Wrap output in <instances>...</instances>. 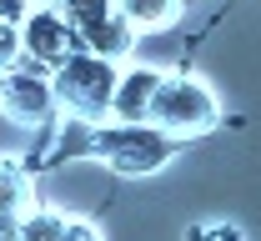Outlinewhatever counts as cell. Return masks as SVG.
Instances as JSON below:
<instances>
[{
	"instance_id": "6da1fadb",
	"label": "cell",
	"mask_w": 261,
	"mask_h": 241,
	"mask_svg": "<svg viewBox=\"0 0 261 241\" xmlns=\"http://www.w3.org/2000/svg\"><path fill=\"white\" fill-rule=\"evenodd\" d=\"M50 81H56V105H61L70 121H81V126H100V121H111L116 86H121V70H116L111 56L81 45L75 56H65L61 66L50 70Z\"/></svg>"
},
{
	"instance_id": "7a4b0ae2",
	"label": "cell",
	"mask_w": 261,
	"mask_h": 241,
	"mask_svg": "<svg viewBox=\"0 0 261 241\" xmlns=\"http://www.w3.org/2000/svg\"><path fill=\"white\" fill-rule=\"evenodd\" d=\"M91 151L116 176H151V171H161L166 161H171L176 136L161 131L156 121H116L111 116V126L100 121L96 131H91Z\"/></svg>"
},
{
	"instance_id": "3957f363",
	"label": "cell",
	"mask_w": 261,
	"mask_h": 241,
	"mask_svg": "<svg viewBox=\"0 0 261 241\" xmlns=\"http://www.w3.org/2000/svg\"><path fill=\"white\" fill-rule=\"evenodd\" d=\"M151 121L161 131H171L176 141H191L221 126V101L196 75H166L161 91H156V105H151Z\"/></svg>"
},
{
	"instance_id": "277c9868",
	"label": "cell",
	"mask_w": 261,
	"mask_h": 241,
	"mask_svg": "<svg viewBox=\"0 0 261 241\" xmlns=\"http://www.w3.org/2000/svg\"><path fill=\"white\" fill-rule=\"evenodd\" d=\"M20 31H25V61L50 66V70L86 45L81 31H75V20L65 15L61 5H31V15L20 20Z\"/></svg>"
},
{
	"instance_id": "5b68a950",
	"label": "cell",
	"mask_w": 261,
	"mask_h": 241,
	"mask_svg": "<svg viewBox=\"0 0 261 241\" xmlns=\"http://www.w3.org/2000/svg\"><path fill=\"white\" fill-rule=\"evenodd\" d=\"M0 111H5L10 121H20V126L50 121V111H61V105H56V81L40 75L35 61L10 66L5 70V86H0Z\"/></svg>"
},
{
	"instance_id": "8992f818",
	"label": "cell",
	"mask_w": 261,
	"mask_h": 241,
	"mask_svg": "<svg viewBox=\"0 0 261 241\" xmlns=\"http://www.w3.org/2000/svg\"><path fill=\"white\" fill-rule=\"evenodd\" d=\"M161 70L151 66H130L121 70V86H116V105L111 116L116 121H151V105H156V91H161Z\"/></svg>"
},
{
	"instance_id": "52a82bcc",
	"label": "cell",
	"mask_w": 261,
	"mask_h": 241,
	"mask_svg": "<svg viewBox=\"0 0 261 241\" xmlns=\"http://www.w3.org/2000/svg\"><path fill=\"white\" fill-rule=\"evenodd\" d=\"M35 206V186H31V171L20 161H0V211H15L25 216Z\"/></svg>"
},
{
	"instance_id": "ba28073f",
	"label": "cell",
	"mask_w": 261,
	"mask_h": 241,
	"mask_svg": "<svg viewBox=\"0 0 261 241\" xmlns=\"http://www.w3.org/2000/svg\"><path fill=\"white\" fill-rule=\"evenodd\" d=\"M116 5L136 31H166L181 15V0H116Z\"/></svg>"
},
{
	"instance_id": "9c48e42d",
	"label": "cell",
	"mask_w": 261,
	"mask_h": 241,
	"mask_svg": "<svg viewBox=\"0 0 261 241\" xmlns=\"http://www.w3.org/2000/svg\"><path fill=\"white\" fill-rule=\"evenodd\" d=\"M20 241H70V216L31 206L25 216H20Z\"/></svg>"
},
{
	"instance_id": "30bf717a",
	"label": "cell",
	"mask_w": 261,
	"mask_h": 241,
	"mask_svg": "<svg viewBox=\"0 0 261 241\" xmlns=\"http://www.w3.org/2000/svg\"><path fill=\"white\" fill-rule=\"evenodd\" d=\"M25 61V31H20V20H0V70L20 66Z\"/></svg>"
},
{
	"instance_id": "8fae6325",
	"label": "cell",
	"mask_w": 261,
	"mask_h": 241,
	"mask_svg": "<svg viewBox=\"0 0 261 241\" xmlns=\"http://www.w3.org/2000/svg\"><path fill=\"white\" fill-rule=\"evenodd\" d=\"M61 10L75 20V31H86V25H96L100 15L116 10V0H61Z\"/></svg>"
},
{
	"instance_id": "7c38bea8",
	"label": "cell",
	"mask_w": 261,
	"mask_h": 241,
	"mask_svg": "<svg viewBox=\"0 0 261 241\" xmlns=\"http://www.w3.org/2000/svg\"><path fill=\"white\" fill-rule=\"evenodd\" d=\"M31 15V0H0V20H25Z\"/></svg>"
},
{
	"instance_id": "4fadbf2b",
	"label": "cell",
	"mask_w": 261,
	"mask_h": 241,
	"mask_svg": "<svg viewBox=\"0 0 261 241\" xmlns=\"http://www.w3.org/2000/svg\"><path fill=\"white\" fill-rule=\"evenodd\" d=\"M191 236H241V226H191Z\"/></svg>"
},
{
	"instance_id": "5bb4252c",
	"label": "cell",
	"mask_w": 261,
	"mask_h": 241,
	"mask_svg": "<svg viewBox=\"0 0 261 241\" xmlns=\"http://www.w3.org/2000/svg\"><path fill=\"white\" fill-rule=\"evenodd\" d=\"M70 236H86V241H91V236H100V226H96V221H81V216H70Z\"/></svg>"
},
{
	"instance_id": "9a60e30c",
	"label": "cell",
	"mask_w": 261,
	"mask_h": 241,
	"mask_svg": "<svg viewBox=\"0 0 261 241\" xmlns=\"http://www.w3.org/2000/svg\"><path fill=\"white\" fill-rule=\"evenodd\" d=\"M0 236H20V216L15 211H0Z\"/></svg>"
},
{
	"instance_id": "2e32d148",
	"label": "cell",
	"mask_w": 261,
	"mask_h": 241,
	"mask_svg": "<svg viewBox=\"0 0 261 241\" xmlns=\"http://www.w3.org/2000/svg\"><path fill=\"white\" fill-rule=\"evenodd\" d=\"M31 5H61V0H31Z\"/></svg>"
},
{
	"instance_id": "e0dca14e",
	"label": "cell",
	"mask_w": 261,
	"mask_h": 241,
	"mask_svg": "<svg viewBox=\"0 0 261 241\" xmlns=\"http://www.w3.org/2000/svg\"><path fill=\"white\" fill-rule=\"evenodd\" d=\"M0 86H5V70H0Z\"/></svg>"
}]
</instances>
